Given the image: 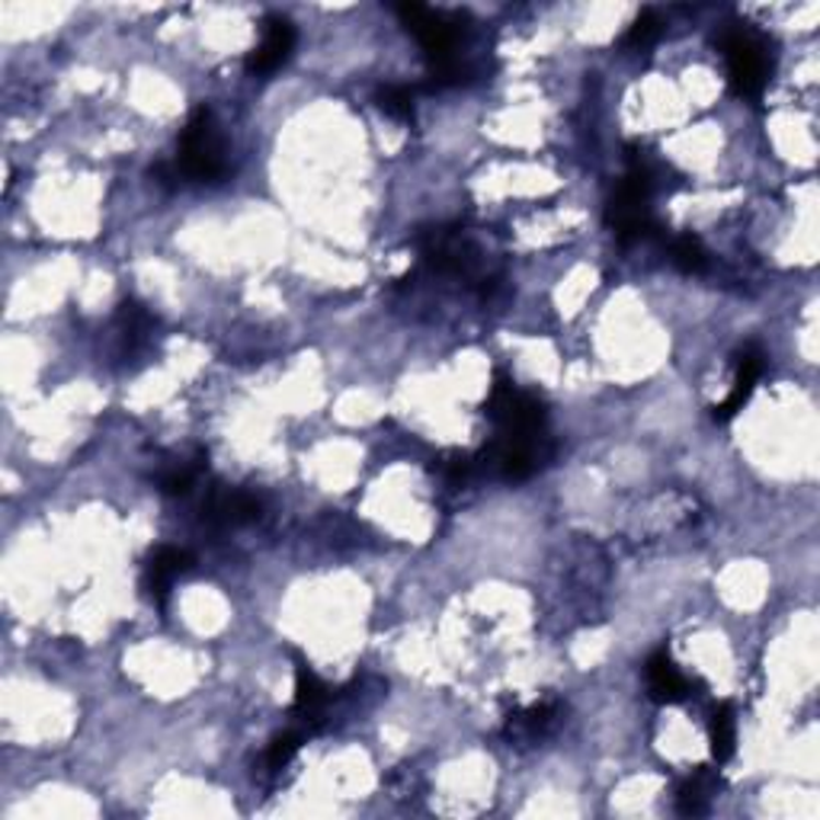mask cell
<instances>
[{
	"instance_id": "obj_1",
	"label": "cell",
	"mask_w": 820,
	"mask_h": 820,
	"mask_svg": "<svg viewBox=\"0 0 820 820\" xmlns=\"http://www.w3.org/2000/svg\"><path fill=\"white\" fill-rule=\"evenodd\" d=\"M176 170L183 180L196 183H218L228 173V158H225V138L215 125L212 110L200 106L180 135V155H176Z\"/></svg>"
},
{
	"instance_id": "obj_2",
	"label": "cell",
	"mask_w": 820,
	"mask_h": 820,
	"mask_svg": "<svg viewBox=\"0 0 820 820\" xmlns=\"http://www.w3.org/2000/svg\"><path fill=\"white\" fill-rule=\"evenodd\" d=\"M715 45L721 48L728 61V78H731L734 93L743 100H760L770 83V58H766L763 42L743 23H725L715 36Z\"/></svg>"
},
{
	"instance_id": "obj_3",
	"label": "cell",
	"mask_w": 820,
	"mask_h": 820,
	"mask_svg": "<svg viewBox=\"0 0 820 820\" xmlns=\"http://www.w3.org/2000/svg\"><path fill=\"white\" fill-rule=\"evenodd\" d=\"M651 170L648 167H631L625 173V180L618 183V190L613 193V200L606 205V221L615 231L618 241H641L651 231H657L654 215H651Z\"/></svg>"
},
{
	"instance_id": "obj_4",
	"label": "cell",
	"mask_w": 820,
	"mask_h": 820,
	"mask_svg": "<svg viewBox=\"0 0 820 820\" xmlns=\"http://www.w3.org/2000/svg\"><path fill=\"white\" fill-rule=\"evenodd\" d=\"M485 413L493 420L500 436H538L545 433V408L542 401L520 391L506 375L493 378L491 398L485 405Z\"/></svg>"
},
{
	"instance_id": "obj_5",
	"label": "cell",
	"mask_w": 820,
	"mask_h": 820,
	"mask_svg": "<svg viewBox=\"0 0 820 820\" xmlns=\"http://www.w3.org/2000/svg\"><path fill=\"white\" fill-rule=\"evenodd\" d=\"M295 48V26L288 16H266L263 20V39L257 42V48L247 58V71L257 78H266L273 71H280L288 61Z\"/></svg>"
},
{
	"instance_id": "obj_6",
	"label": "cell",
	"mask_w": 820,
	"mask_h": 820,
	"mask_svg": "<svg viewBox=\"0 0 820 820\" xmlns=\"http://www.w3.org/2000/svg\"><path fill=\"white\" fill-rule=\"evenodd\" d=\"M190 568H193V558H190L186 551H180V548H158V551L148 558V565H145V580H141V586H145V593H148L158 606H164L170 586L176 583V577H183Z\"/></svg>"
},
{
	"instance_id": "obj_7",
	"label": "cell",
	"mask_w": 820,
	"mask_h": 820,
	"mask_svg": "<svg viewBox=\"0 0 820 820\" xmlns=\"http://www.w3.org/2000/svg\"><path fill=\"white\" fill-rule=\"evenodd\" d=\"M763 366H766L763 363V350H756V346H743L740 350L738 360H734V391L728 395V401H721L715 408V420H731L747 405V398L753 395V388H756V381L763 375Z\"/></svg>"
},
{
	"instance_id": "obj_8",
	"label": "cell",
	"mask_w": 820,
	"mask_h": 820,
	"mask_svg": "<svg viewBox=\"0 0 820 820\" xmlns=\"http://www.w3.org/2000/svg\"><path fill=\"white\" fill-rule=\"evenodd\" d=\"M648 693H651L654 702L673 705V702H683V698L693 696V683L683 676V670L673 663V657L667 651H657L648 660Z\"/></svg>"
},
{
	"instance_id": "obj_9",
	"label": "cell",
	"mask_w": 820,
	"mask_h": 820,
	"mask_svg": "<svg viewBox=\"0 0 820 820\" xmlns=\"http://www.w3.org/2000/svg\"><path fill=\"white\" fill-rule=\"evenodd\" d=\"M260 516V503L244 491H215L205 500V520L215 526H241Z\"/></svg>"
},
{
	"instance_id": "obj_10",
	"label": "cell",
	"mask_w": 820,
	"mask_h": 820,
	"mask_svg": "<svg viewBox=\"0 0 820 820\" xmlns=\"http://www.w3.org/2000/svg\"><path fill=\"white\" fill-rule=\"evenodd\" d=\"M328 686L321 683V676L315 670H308L305 663H298L295 670V715H301L305 721L321 718L324 705H328Z\"/></svg>"
},
{
	"instance_id": "obj_11",
	"label": "cell",
	"mask_w": 820,
	"mask_h": 820,
	"mask_svg": "<svg viewBox=\"0 0 820 820\" xmlns=\"http://www.w3.org/2000/svg\"><path fill=\"white\" fill-rule=\"evenodd\" d=\"M708 740H711V756L718 763H728L734 756V743H738V718L731 711V705H718L711 711L708 721Z\"/></svg>"
},
{
	"instance_id": "obj_12",
	"label": "cell",
	"mask_w": 820,
	"mask_h": 820,
	"mask_svg": "<svg viewBox=\"0 0 820 820\" xmlns=\"http://www.w3.org/2000/svg\"><path fill=\"white\" fill-rule=\"evenodd\" d=\"M555 715H558V708H555V702H542V705H533V708H526L523 715H510V721H506V734L516 740H535L542 738L548 728H551V721H555Z\"/></svg>"
},
{
	"instance_id": "obj_13",
	"label": "cell",
	"mask_w": 820,
	"mask_h": 820,
	"mask_svg": "<svg viewBox=\"0 0 820 820\" xmlns=\"http://www.w3.org/2000/svg\"><path fill=\"white\" fill-rule=\"evenodd\" d=\"M711 791H715V782L708 779L705 773H696L693 779L683 782L680 795H676V808L680 815H705L708 805H711Z\"/></svg>"
},
{
	"instance_id": "obj_14",
	"label": "cell",
	"mask_w": 820,
	"mask_h": 820,
	"mask_svg": "<svg viewBox=\"0 0 820 820\" xmlns=\"http://www.w3.org/2000/svg\"><path fill=\"white\" fill-rule=\"evenodd\" d=\"M375 103H378V110H381L385 116H391V119H398V123H410V119H413V93H410V87L388 83V87L378 90Z\"/></svg>"
},
{
	"instance_id": "obj_15",
	"label": "cell",
	"mask_w": 820,
	"mask_h": 820,
	"mask_svg": "<svg viewBox=\"0 0 820 820\" xmlns=\"http://www.w3.org/2000/svg\"><path fill=\"white\" fill-rule=\"evenodd\" d=\"M670 257H673V263H676L683 273H702V270L708 266V253H705L702 241L693 238V235H680V238L670 244Z\"/></svg>"
},
{
	"instance_id": "obj_16",
	"label": "cell",
	"mask_w": 820,
	"mask_h": 820,
	"mask_svg": "<svg viewBox=\"0 0 820 820\" xmlns=\"http://www.w3.org/2000/svg\"><path fill=\"white\" fill-rule=\"evenodd\" d=\"M663 33V20L657 16L654 10H645L641 16H635V23L625 33V45L628 48H651Z\"/></svg>"
},
{
	"instance_id": "obj_17",
	"label": "cell",
	"mask_w": 820,
	"mask_h": 820,
	"mask_svg": "<svg viewBox=\"0 0 820 820\" xmlns=\"http://www.w3.org/2000/svg\"><path fill=\"white\" fill-rule=\"evenodd\" d=\"M301 740H305L301 731H286V734L273 738L270 750H266V763H270L273 770H283L288 760L301 750Z\"/></svg>"
},
{
	"instance_id": "obj_18",
	"label": "cell",
	"mask_w": 820,
	"mask_h": 820,
	"mask_svg": "<svg viewBox=\"0 0 820 820\" xmlns=\"http://www.w3.org/2000/svg\"><path fill=\"white\" fill-rule=\"evenodd\" d=\"M196 478H200V468L196 465H176V468H170L164 478H161V491L164 493H190V488L196 485Z\"/></svg>"
}]
</instances>
